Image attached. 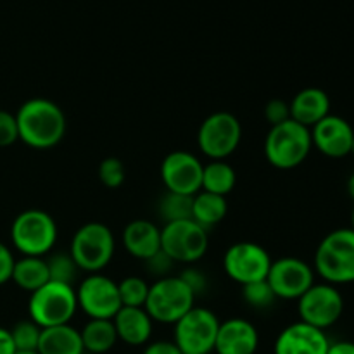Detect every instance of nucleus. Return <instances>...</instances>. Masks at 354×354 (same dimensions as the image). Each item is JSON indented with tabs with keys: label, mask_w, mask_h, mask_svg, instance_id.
<instances>
[{
	"label": "nucleus",
	"mask_w": 354,
	"mask_h": 354,
	"mask_svg": "<svg viewBox=\"0 0 354 354\" xmlns=\"http://www.w3.org/2000/svg\"><path fill=\"white\" fill-rule=\"evenodd\" d=\"M19 140L37 151H47L61 144L68 121L61 107L44 97L21 104L16 113Z\"/></svg>",
	"instance_id": "f257e3e1"
},
{
	"label": "nucleus",
	"mask_w": 354,
	"mask_h": 354,
	"mask_svg": "<svg viewBox=\"0 0 354 354\" xmlns=\"http://www.w3.org/2000/svg\"><path fill=\"white\" fill-rule=\"evenodd\" d=\"M313 270L330 286L354 283V230L337 228L325 235L315 251Z\"/></svg>",
	"instance_id": "f03ea898"
},
{
	"label": "nucleus",
	"mask_w": 354,
	"mask_h": 354,
	"mask_svg": "<svg viewBox=\"0 0 354 354\" xmlns=\"http://www.w3.org/2000/svg\"><path fill=\"white\" fill-rule=\"evenodd\" d=\"M313 149L311 130L287 120L277 127H270L265 138V158L273 168L294 169L303 165Z\"/></svg>",
	"instance_id": "7ed1b4c3"
},
{
	"label": "nucleus",
	"mask_w": 354,
	"mask_h": 354,
	"mask_svg": "<svg viewBox=\"0 0 354 354\" xmlns=\"http://www.w3.org/2000/svg\"><path fill=\"white\" fill-rule=\"evenodd\" d=\"M57 237V223L47 211L26 209L10 225V242L21 256L45 258L52 252Z\"/></svg>",
	"instance_id": "20e7f679"
},
{
	"label": "nucleus",
	"mask_w": 354,
	"mask_h": 354,
	"mask_svg": "<svg viewBox=\"0 0 354 354\" xmlns=\"http://www.w3.org/2000/svg\"><path fill=\"white\" fill-rule=\"evenodd\" d=\"M116 239L113 230L100 221H88L73 234L69 254L75 259L80 272L102 273L113 261Z\"/></svg>",
	"instance_id": "39448f33"
},
{
	"label": "nucleus",
	"mask_w": 354,
	"mask_h": 354,
	"mask_svg": "<svg viewBox=\"0 0 354 354\" xmlns=\"http://www.w3.org/2000/svg\"><path fill=\"white\" fill-rule=\"evenodd\" d=\"M76 311H78V301H76L75 286L52 282V280L31 292L28 301L30 320L40 328L71 324Z\"/></svg>",
	"instance_id": "423d86ee"
},
{
	"label": "nucleus",
	"mask_w": 354,
	"mask_h": 354,
	"mask_svg": "<svg viewBox=\"0 0 354 354\" xmlns=\"http://www.w3.org/2000/svg\"><path fill=\"white\" fill-rule=\"evenodd\" d=\"M196 299L192 290L178 275H169L151 283L144 310L154 324L175 325L196 306Z\"/></svg>",
	"instance_id": "0eeeda50"
},
{
	"label": "nucleus",
	"mask_w": 354,
	"mask_h": 354,
	"mask_svg": "<svg viewBox=\"0 0 354 354\" xmlns=\"http://www.w3.org/2000/svg\"><path fill=\"white\" fill-rule=\"evenodd\" d=\"M242 140V124L228 111H216L201 123L197 147L209 161H227Z\"/></svg>",
	"instance_id": "6e6552de"
},
{
	"label": "nucleus",
	"mask_w": 354,
	"mask_h": 354,
	"mask_svg": "<svg viewBox=\"0 0 354 354\" xmlns=\"http://www.w3.org/2000/svg\"><path fill=\"white\" fill-rule=\"evenodd\" d=\"M220 318L207 308L194 306L175 324L173 342L185 354H209L214 351Z\"/></svg>",
	"instance_id": "1a4fd4ad"
},
{
	"label": "nucleus",
	"mask_w": 354,
	"mask_h": 354,
	"mask_svg": "<svg viewBox=\"0 0 354 354\" xmlns=\"http://www.w3.org/2000/svg\"><path fill=\"white\" fill-rule=\"evenodd\" d=\"M209 248L206 228L194 220L165 223L161 228V249L175 263L194 265L204 258Z\"/></svg>",
	"instance_id": "9d476101"
},
{
	"label": "nucleus",
	"mask_w": 354,
	"mask_h": 354,
	"mask_svg": "<svg viewBox=\"0 0 354 354\" xmlns=\"http://www.w3.org/2000/svg\"><path fill=\"white\" fill-rule=\"evenodd\" d=\"M344 311V297L341 290L327 282H315L297 299V313L301 322L320 330H327L337 324Z\"/></svg>",
	"instance_id": "9b49d317"
},
{
	"label": "nucleus",
	"mask_w": 354,
	"mask_h": 354,
	"mask_svg": "<svg viewBox=\"0 0 354 354\" xmlns=\"http://www.w3.org/2000/svg\"><path fill=\"white\" fill-rule=\"evenodd\" d=\"M75 289L78 310H82L88 320H113L121 310L118 282L104 273H88Z\"/></svg>",
	"instance_id": "f8f14e48"
},
{
	"label": "nucleus",
	"mask_w": 354,
	"mask_h": 354,
	"mask_svg": "<svg viewBox=\"0 0 354 354\" xmlns=\"http://www.w3.org/2000/svg\"><path fill=\"white\" fill-rule=\"evenodd\" d=\"M272 256L256 242H235L225 251L223 270L239 286L266 280L272 266Z\"/></svg>",
	"instance_id": "ddd939ff"
},
{
	"label": "nucleus",
	"mask_w": 354,
	"mask_h": 354,
	"mask_svg": "<svg viewBox=\"0 0 354 354\" xmlns=\"http://www.w3.org/2000/svg\"><path fill=\"white\" fill-rule=\"evenodd\" d=\"M315 270L308 261L294 256L273 259L266 282L277 299L297 301L315 283Z\"/></svg>",
	"instance_id": "4468645a"
},
{
	"label": "nucleus",
	"mask_w": 354,
	"mask_h": 354,
	"mask_svg": "<svg viewBox=\"0 0 354 354\" xmlns=\"http://www.w3.org/2000/svg\"><path fill=\"white\" fill-rule=\"evenodd\" d=\"M204 165L189 151H171L161 162V180L168 192L194 197L203 187Z\"/></svg>",
	"instance_id": "2eb2a0df"
},
{
	"label": "nucleus",
	"mask_w": 354,
	"mask_h": 354,
	"mask_svg": "<svg viewBox=\"0 0 354 354\" xmlns=\"http://www.w3.org/2000/svg\"><path fill=\"white\" fill-rule=\"evenodd\" d=\"M354 130L349 121L335 114H328L311 128L313 147L332 159H341L351 154Z\"/></svg>",
	"instance_id": "dca6fc26"
},
{
	"label": "nucleus",
	"mask_w": 354,
	"mask_h": 354,
	"mask_svg": "<svg viewBox=\"0 0 354 354\" xmlns=\"http://www.w3.org/2000/svg\"><path fill=\"white\" fill-rule=\"evenodd\" d=\"M328 346L330 341L325 330L299 320L280 332L273 351L275 354H327Z\"/></svg>",
	"instance_id": "f3484780"
},
{
	"label": "nucleus",
	"mask_w": 354,
	"mask_h": 354,
	"mask_svg": "<svg viewBox=\"0 0 354 354\" xmlns=\"http://www.w3.org/2000/svg\"><path fill=\"white\" fill-rule=\"evenodd\" d=\"M259 348V334L245 318H228L220 322L214 353L216 354H256Z\"/></svg>",
	"instance_id": "a211bd4d"
},
{
	"label": "nucleus",
	"mask_w": 354,
	"mask_h": 354,
	"mask_svg": "<svg viewBox=\"0 0 354 354\" xmlns=\"http://www.w3.org/2000/svg\"><path fill=\"white\" fill-rule=\"evenodd\" d=\"M113 324L116 328L118 341L131 348L147 344L154 330V322L144 308L121 306V310L114 315Z\"/></svg>",
	"instance_id": "6ab92c4d"
},
{
	"label": "nucleus",
	"mask_w": 354,
	"mask_h": 354,
	"mask_svg": "<svg viewBox=\"0 0 354 354\" xmlns=\"http://www.w3.org/2000/svg\"><path fill=\"white\" fill-rule=\"evenodd\" d=\"M289 107L290 120L311 130L315 124L330 114V97L325 90L310 86L297 92L289 102Z\"/></svg>",
	"instance_id": "aec40b11"
},
{
	"label": "nucleus",
	"mask_w": 354,
	"mask_h": 354,
	"mask_svg": "<svg viewBox=\"0 0 354 354\" xmlns=\"http://www.w3.org/2000/svg\"><path fill=\"white\" fill-rule=\"evenodd\" d=\"M121 237L124 251L140 261H145L161 249V228L154 221L131 220Z\"/></svg>",
	"instance_id": "412c9836"
},
{
	"label": "nucleus",
	"mask_w": 354,
	"mask_h": 354,
	"mask_svg": "<svg viewBox=\"0 0 354 354\" xmlns=\"http://www.w3.org/2000/svg\"><path fill=\"white\" fill-rule=\"evenodd\" d=\"M40 354H83L82 335L78 328L71 324L57 325V327L41 328L40 342H38Z\"/></svg>",
	"instance_id": "4be33fe9"
},
{
	"label": "nucleus",
	"mask_w": 354,
	"mask_h": 354,
	"mask_svg": "<svg viewBox=\"0 0 354 354\" xmlns=\"http://www.w3.org/2000/svg\"><path fill=\"white\" fill-rule=\"evenodd\" d=\"M14 283L19 287L21 290L26 292H35L40 289L41 286L48 282V268L45 258H33V256H21L16 259L12 270V277H10Z\"/></svg>",
	"instance_id": "5701e85b"
},
{
	"label": "nucleus",
	"mask_w": 354,
	"mask_h": 354,
	"mask_svg": "<svg viewBox=\"0 0 354 354\" xmlns=\"http://www.w3.org/2000/svg\"><path fill=\"white\" fill-rule=\"evenodd\" d=\"M83 349L90 354H106L116 346L118 334L113 320H88L80 330Z\"/></svg>",
	"instance_id": "b1692460"
},
{
	"label": "nucleus",
	"mask_w": 354,
	"mask_h": 354,
	"mask_svg": "<svg viewBox=\"0 0 354 354\" xmlns=\"http://www.w3.org/2000/svg\"><path fill=\"white\" fill-rule=\"evenodd\" d=\"M228 213L227 197L209 192H197L192 197V220L203 228H211L221 223Z\"/></svg>",
	"instance_id": "393cba45"
},
{
	"label": "nucleus",
	"mask_w": 354,
	"mask_h": 354,
	"mask_svg": "<svg viewBox=\"0 0 354 354\" xmlns=\"http://www.w3.org/2000/svg\"><path fill=\"white\" fill-rule=\"evenodd\" d=\"M237 183V173L227 161H209L203 169V187L201 190L227 197Z\"/></svg>",
	"instance_id": "a878e982"
},
{
	"label": "nucleus",
	"mask_w": 354,
	"mask_h": 354,
	"mask_svg": "<svg viewBox=\"0 0 354 354\" xmlns=\"http://www.w3.org/2000/svg\"><path fill=\"white\" fill-rule=\"evenodd\" d=\"M158 214L165 223L192 220V197L166 190L158 203Z\"/></svg>",
	"instance_id": "bb28decb"
},
{
	"label": "nucleus",
	"mask_w": 354,
	"mask_h": 354,
	"mask_svg": "<svg viewBox=\"0 0 354 354\" xmlns=\"http://www.w3.org/2000/svg\"><path fill=\"white\" fill-rule=\"evenodd\" d=\"M48 268V279L52 282L68 283V286H75L76 279H78L80 268L76 266L75 259L71 258L69 252H54L45 258Z\"/></svg>",
	"instance_id": "cd10ccee"
},
{
	"label": "nucleus",
	"mask_w": 354,
	"mask_h": 354,
	"mask_svg": "<svg viewBox=\"0 0 354 354\" xmlns=\"http://www.w3.org/2000/svg\"><path fill=\"white\" fill-rule=\"evenodd\" d=\"M149 287H151V283L145 279H142V277H124L121 282H118V292H120L121 306L144 308L149 296Z\"/></svg>",
	"instance_id": "c85d7f7f"
},
{
	"label": "nucleus",
	"mask_w": 354,
	"mask_h": 354,
	"mask_svg": "<svg viewBox=\"0 0 354 354\" xmlns=\"http://www.w3.org/2000/svg\"><path fill=\"white\" fill-rule=\"evenodd\" d=\"M10 335H12L14 346H16L17 353H31L38 351V342H40L41 328L38 327L35 322L21 320L10 328Z\"/></svg>",
	"instance_id": "c756f323"
},
{
	"label": "nucleus",
	"mask_w": 354,
	"mask_h": 354,
	"mask_svg": "<svg viewBox=\"0 0 354 354\" xmlns=\"http://www.w3.org/2000/svg\"><path fill=\"white\" fill-rule=\"evenodd\" d=\"M242 299L254 310H268L275 304V301H279L266 280L242 286Z\"/></svg>",
	"instance_id": "7c9ffc66"
},
{
	"label": "nucleus",
	"mask_w": 354,
	"mask_h": 354,
	"mask_svg": "<svg viewBox=\"0 0 354 354\" xmlns=\"http://www.w3.org/2000/svg\"><path fill=\"white\" fill-rule=\"evenodd\" d=\"M124 165L118 158H106L99 165V180L107 189H118L124 182Z\"/></svg>",
	"instance_id": "2f4dec72"
},
{
	"label": "nucleus",
	"mask_w": 354,
	"mask_h": 354,
	"mask_svg": "<svg viewBox=\"0 0 354 354\" xmlns=\"http://www.w3.org/2000/svg\"><path fill=\"white\" fill-rule=\"evenodd\" d=\"M144 265H145V270H147L152 277H156V280H158V279H165V277L171 275L173 266H175L176 263L173 261V259L169 258L162 249H159L154 256L145 259Z\"/></svg>",
	"instance_id": "473e14b6"
},
{
	"label": "nucleus",
	"mask_w": 354,
	"mask_h": 354,
	"mask_svg": "<svg viewBox=\"0 0 354 354\" xmlns=\"http://www.w3.org/2000/svg\"><path fill=\"white\" fill-rule=\"evenodd\" d=\"M19 140L16 114L0 109V147H9Z\"/></svg>",
	"instance_id": "72a5a7b5"
},
{
	"label": "nucleus",
	"mask_w": 354,
	"mask_h": 354,
	"mask_svg": "<svg viewBox=\"0 0 354 354\" xmlns=\"http://www.w3.org/2000/svg\"><path fill=\"white\" fill-rule=\"evenodd\" d=\"M265 120L268 121L270 127H277V124L290 120L289 102L283 99L270 100V102L265 106Z\"/></svg>",
	"instance_id": "f704fd0d"
},
{
	"label": "nucleus",
	"mask_w": 354,
	"mask_h": 354,
	"mask_svg": "<svg viewBox=\"0 0 354 354\" xmlns=\"http://www.w3.org/2000/svg\"><path fill=\"white\" fill-rule=\"evenodd\" d=\"M180 279L183 280V282L189 286V289L192 290L194 296L199 297L201 294L206 292L207 289V277L206 273L203 272V270L196 268V266H189V268L183 270L182 273H180Z\"/></svg>",
	"instance_id": "c9c22d12"
},
{
	"label": "nucleus",
	"mask_w": 354,
	"mask_h": 354,
	"mask_svg": "<svg viewBox=\"0 0 354 354\" xmlns=\"http://www.w3.org/2000/svg\"><path fill=\"white\" fill-rule=\"evenodd\" d=\"M14 263H16V258H14L10 248L3 244V242H0V286L10 282Z\"/></svg>",
	"instance_id": "e433bc0d"
},
{
	"label": "nucleus",
	"mask_w": 354,
	"mask_h": 354,
	"mask_svg": "<svg viewBox=\"0 0 354 354\" xmlns=\"http://www.w3.org/2000/svg\"><path fill=\"white\" fill-rule=\"evenodd\" d=\"M142 354H182V351L173 341H154L145 344Z\"/></svg>",
	"instance_id": "4c0bfd02"
},
{
	"label": "nucleus",
	"mask_w": 354,
	"mask_h": 354,
	"mask_svg": "<svg viewBox=\"0 0 354 354\" xmlns=\"http://www.w3.org/2000/svg\"><path fill=\"white\" fill-rule=\"evenodd\" d=\"M16 346H14L12 335L9 328L0 327V354H16Z\"/></svg>",
	"instance_id": "58836bf2"
},
{
	"label": "nucleus",
	"mask_w": 354,
	"mask_h": 354,
	"mask_svg": "<svg viewBox=\"0 0 354 354\" xmlns=\"http://www.w3.org/2000/svg\"><path fill=\"white\" fill-rule=\"evenodd\" d=\"M327 354H354V342L351 341L330 342Z\"/></svg>",
	"instance_id": "ea45409f"
},
{
	"label": "nucleus",
	"mask_w": 354,
	"mask_h": 354,
	"mask_svg": "<svg viewBox=\"0 0 354 354\" xmlns=\"http://www.w3.org/2000/svg\"><path fill=\"white\" fill-rule=\"evenodd\" d=\"M348 192H349V196H351V199L354 201V173L349 176V180H348Z\"/></svg>",
	"instance_id": "a19ab883"
},
{
	"label": "nucleus",
	"mask_w": 354,
	"mask_h": 354,
	"mask_svg": "<svg viewBox=\"0 0 354 354\" xmlns=\"http://www.w3.org/2000/svg\"><path fill=\"white\" fill-rule=\"evenodd\" d=\"M351 228L354 230V207H353V214H351Z\"/></svg>",
	"instance_id": "79ce46f5"
},
{
	"label": "nucleus",
	"mask_w": 354,
	"mask_h": 354,
	"mask_svg": "<svg viewBox=\"0 0 354 354\" xmlns=\"http://www.w3.org/2000/svg\"><path fill=\"white\" fill-rule=\"evenodd\" d=\"M16 354H40L38 351H31V353H16Z\"/></svg>",
	"instance_id": "37998d69"
},
{
	"label": "nucleus",
	"mask_w": 354,
	"mask_h": 354,
	"mask_svg": "<svg viewBox=\"0 0 354 354\" xmlns=\"http://www.w3.org/2000/svg\"><path fill=\"white\" fill-rule=\"evenodd\" d=\"M351 154L354 156V138H353V145H351Z\"/></svg>",
	"instance_id": "c03bdc74"
},
{
	"label": "nucleus",
	"mask_w": 354,
	"mask_h": 354,
	"mask_svg": "<svg viewBox=\"0 0 354 354\" xmlns=\"http://www.w3.org/2000/svg\"><path fill=\"white\" fill-rule=\"evenodd\" d=\"M83 354H90V353H83Z\"/></svg>",
	"instance_id": "a18cd8bd"
},
{
	"label": "nucleus",
	"mask_w": 354,
	"mask_h": 354,
	"mask_svg": "<svg viewBox=\"0 0 354 354\" xmlns=\"http://www.w3.org/2000/svg\"><path fill=\"white\" fill-rule=\"evenodd\" d=\"M182 354H185V353H182Z\"/></svg>",
	"instance_id": "49530a36"
}]
</instances>
